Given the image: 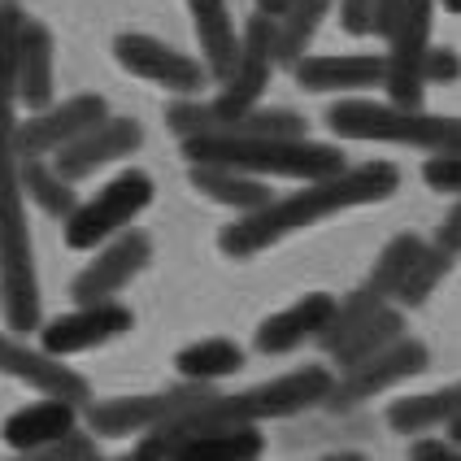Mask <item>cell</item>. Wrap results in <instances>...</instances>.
<instances>
[{"mask_svg":"<svg viewBox=\"0 0 461 461\" xmlns=\"http://www.w3.org/2000/svg\"><path fill=\"white\" fill-rule=\"evenodd\" d=\"M26 14L14 0H0V283H5V322L14 331H40V275L35 244L26 227V187H23V144H18V35Z\"/></svg>","mask_w":461,"mask_h":461,"instance_id":"6da1fadb","label":"cell"},{"mask_svg":"<svg viewBox=\"0 0 461 461\" xmlns=\"http://www.w3.org/2000/svg\"><path fill=\"white\" fill-rule=\"evenodd\" d=\"M396 187H401V170L392 161L344 166L339 175L309 179L301 192H292L283 201H270V205H261L257 213H240L235 222H227V227L218 230V249L227 257H257V253H266L270 244L287 240L292 230L327 222L331 213L387 201Z\"/></svg>","mask_w":461,"mask_h":461,"instance_id":"7a4b0ae2","label":"cell"},{"mask_svg":"<svg viewBox=\"0 0 461 461\" xmlns=\"http://www.w3.org/2000/svg\"><path fill=\"white\" fill-rule=\"evenodd\" d=\"M335 375L327 366H301L292 375H279L270 384L244 387V392H213L205 405H196L192 413H183L175 422L157 427L149 436H140L135 444V457L153 461V457H175L183 439L213 431V427H257L266 418H292V413H305L313 405H322L331 396Z\"/></svg>","mask_w":461,"mask_h":461,"instance_id":"3957f363","label":"cell"},{"mask_svg":"<svg viewBox=\"0 0 461 461\" xmlns=\"http://www.w3.org/2000/svg\"><path fill=\"white\" fill-rule=\"evenodd\" d=\"M183 157L218 161L261 179H327L344 170V153L331 144H318L309 135H192L183 140Z\"/></svg>","mask_w":461,"mask_h":461,"instance_id":"277c9868","label":"cell"},{"mask_svg":"<svg viewBox=\"0 0 461 461\" xmlns=\"http://www.w3.org/2000/svg\"><path fill=\"white\" fill-rule=\"evenodd\" d=\"M275 66H279V23L257 9L253 18L244 23L240 61L222 78V96H213V101H175L166 109V127L175 131L179 140H192V135H205L218 118H230V113H244V109L261 104Z\"/></svg>","mask_w":461,"mask_h":461,"instance_id":"5b68a950","label":"cell"},{"mask_svg":"<svg viewBox=\"0 0 461 461\" xmlns=\"http://www.w3.org/2000/svg\"><path fill=\"white\" fill-rule=\"evenodd\" d=\"M327 131L335 140H375V144H405L427 153H457L461 149V118L453 113H427L422 104L396 101H361L344 96L327 109Z\"/></svg>","mask_w":461,"mask_h":461,"instance_id":"8992f818","label":"cell"},{"mask_svg":"<svg viewBox=\"0 0 461 461\" xmlns=\"http://www.w3.org/2000/svg\"><path fill=\"white\" fill-rule=\"evenodd\" d=\"M427 249V240L422 235H396V240H387V249L375 257V266H370V275L361 279V287H353L339 305H335V318L327 322V331L318 335V344H322V353H331L335 344L344 339V335H353L370 318V313H379L384 305L396 301V292H401V283L410 275V266L418 261V253Z\"/></svg>","mask_w":461,"mask_h":461,"instance_id":"52a82bcc","label":"cell"},{"mask_svg":"<svg viewBox=\"0 0 461 461\" xmlns=\"http://www.w3.org/2000/svg\"><path fill=\"white\" fill-rule=\"evenodd\" d=\"M213 396V384L201 379H183L179 387L166 392H144V396H113V401H96L87 405V427L96 436L127 439V436H149L157 427L175 422L183 413H192L196 405H205Z\"/></svg>","mask_w":461,"mask_h":461,"instance_id":"ba28073f","label":"cell"},{"mask_svg":"<svg viewBox=\"0 0 461 461\" xmlns=\"http://www.w3.org/2000/svg\"><path fill=\"white\" fill-rule=\"evenodd\" d=\"M149 205H153V179L144 170H122L66 218V244L78 253L101 249L113 235H122Z\"/></svg>","mask_w":461,"mask_h":461,"instance_id":"9c48e42d","label":"cell"},{"mask_svg":"<svg viewBox=\"0 0 461 461\" xmlns=\"http://www.w3.org/2000/svg\"><path fill=\"white\" fill-rule=\"evenodd\" d=\"M427 366H431L427 344L413 339V335H401V339H396L392 348H384V353L357 361V366H344L339 379L331 384V396L322 401V410H331V413L357 410V405L375 401V396L387 392V387H396V384H405V379H413V375H422Z\"/></svg>","mask_w":461,"mask_h":461,"instance_id":"30bf717a","label":"cell"},{"mask_svg":"<svg viewBox=\"0 0 461 461\" xmlns=\"http://www.w3.org/2000/svg\"><path fill=\"white\" fill-rule=\"evenodd\" d=\"M113 57H118L122 70L140 75L144 83H157V87H166V92H179V96H196L209 78L205 61L170 49V44H161L153 35H140V31L118 35V40H113Z\"/></svg>","mask_w":461,"mask_h":461,"instance_id":"8fae6325","label":"cell"},{"mask_svg":"<svg viewBox=\"0 0 461 461\" xmlns=\"http://www.w3.org/2000/svg\"><path fill=\"white\" fill-rule=\"evenodd\" d=\"M153 261V240L144 230L127 227L122 235H113L109 244H101V253L92 257L70 283V296L78 305H96V301H113L144 266Z\"/></svg>","mask_w":461,"mask_h":461,"instance_id":"7c38bea8","label":"cell"},{"mask_svg":"<svg viewBox=\"0 0 461 461\" xmlns=\"http://www.w3.org/2000/svg\"><path fill=\"white\" fill-rule=\"evenodd\" d=\"M104 118H109V104H104V96H92V92L49 104V109H40L35 118H26L18 127L23 157H57L75 140H83L92 127H101Z\"/></svg>","mask_w":461,"mask_h":461,"instance_id":"4fadbf2b","label":"cell"},{"mask_svg":"<svg viewBox=\"0 0 461 461\" xmlns=\"http://www.w3.org/2000/svg\"><path fill=\"white\" fill-rule=\"evenodd\" d=\"M135 327V313L118 301H96V305H78L75 313H57L52 322L40 327V344L57 353V357H70V353H87V348H101L109 339L127 335Z\"/></svg>","mask_w":461,"mask_h":461,"instance_id":"5bb4252c","label":"cell"},{"mask_svg":"<svg viewBox=\"0 0 461 461\" xmlns=\"http://www.w3.org/2000/svg\"><path fill=\"white\" fill-rule=\"evenodd\" d=\"M0 375L35 387V392H44V396L78 401V405H87V396H92V384H87L78 370H70L57 353H49L44 344L31 348V344L14 339V335H0Z\"/></svg>","mask_w":461,"mask_h":461,"instance_id":"9a60e30c","label":"cell"},{"mask_svg":"<svg viewBox=\"0 0 461 461\" xmlns=\"http://www.w3.org/2000/svg\"><path fill=\"white\" fill-rule=\"evenodd\" d=\"M140 144H144V127L135 118H104L101 127H92L83 140H75L70 149L57 153V170L78 183V179H87V175H96L109 161H122Z\"/></svg>","mask_w":461,"mask_h":461,"instance_id":"2e32d148","label":"cell"},{"mask_svg":"<svg viewBox=\"0 0 461 461\" xmlns=\"http://www.w3.org/2000/svg\"><path fill=\"white\" fill-rule=\"evenodd\" d=\"M335 301L331 292H309L296 305H287L283 313H270L261 327H257V353L266 357H279V353H292L301 348L305 339H318L327 331V322L335 318Z\"/></svg>","mask_w":461,"mask_h":461,"instance_id":"e0dca14e","label":"cell"},{"mask_svg":"<svg viewBox=\"0 0 461 461\" xmlns=\"http://www.w3.org/2000/svg\"><path fill=\"white\" fill-rule=\"evenodd\" d=\"M305 92H366L387 83V57L379 52H348V57H301L292 66Z\"/></svg>","mask_w":461,"mask_h":461,"instance_id":"ac0fdd59","label":"cell"},{"mask_svg":"<svg viewBox=\"0 0 461 461\" xmlns=\"http://www.w3.org/2000/svg\"><path fill=\"white\" fill-rule=\"evenodd\" d=\"M78 427V401H66V396H44V401H35V405H23V410H14L5 418V444L14 448V453H26V457H35L40 448H49L57 439L66 436V431H75Z\"/></svg>","mask_w":461,"mask_h":461,"instance_id":"d6986e66","label":"cell"},{"mask_svg":"<svg viewBox=\"0 0 461 461\" xmlns=\"http://www.w3.org/2000/svg\"><path fill=\"white\" fill-rule=\"evenodd\" d=\"M192 187L209 196L213 205H227L240 213H257L261 205H270V187L261 183V175H249V170H235V166H218V161H192Z\"/></svg>","mask_w":461,"mask_h":461,"instance_id":"ffe728a7","label":"cell"},{"mask_svg":"<svg viewBox=\"0 0 461 461\" xmlns=\"http://www.w3.org/2000/svg\"><path fill=\"white\" fill-rule=\"evenodd\" d=\"M187 14H192V31L201 40V61L222 83L240 61V35H235L227 0H187Z\"/></svg>","mask_w":461,"mask_h":461,"instance_id":"44dd1931","label":"cell"},{"mask_svg":"<svg viewBox=\"0 0 461 461\" xmlns=\"http://www.w3.org/2000/svg\"><path fill=\"white\" fill-rule=\"evenodd\" d=\"M18 101L31 113L52 104V31L35 18H26L18 35Z\"/></svg>","mask_w":461,"mask_h":461,"instance_id":"7402d4cb","label":"cell"},{"mask_svg":"<svg viewBox=\"0 0 461 461\" xmlns=\"http://www.w3.org/2000/svg\"><path fill=\"white\" fill-rule=\"evenodd\" d=\"M461 418V384L439 387V392H422V396H405L387 410V422L405 436H422V431H439Z\"/></svg>","mask_w":461,"mask_h":461,"instance_id":"603a6c76","label":"cell"},{"mask_svg":"<svg viewBox=\"0 0 461 461\" xmlns=\"http://www.w3.org/2000/svg\"><path fill=\"white\" fill-rule=\"evenodd\" d=\"M401 335H405V313H401V305H384L379 313H370V318H366L353 335H344V339L335 344L327 357L344 370V366H357V361H366V357H375V353H384V348H392Z\"/></svg>","mask_w":461,"mask_h":461,"instance_id":"cb8c5ba5","label":"cell"},{"mask_svg":"<svg viewBox=\"0 0 461 461\" xmlns=\"http://www.w3.org/2000/svg\"><path fill=\"white\" fill-rule=\"evenodd\" d=\"M23 187H26V196L44 209L49 218H61V222L83 205L78 192H75V179H66V175L57 170V161L49 166L44 157H26L23 161Z\"/></svg>","mask_w":461,"mask_h":461,"instance_id":"d4e9b609","label":"cell"},{"mask_svg":"<svg viewBox=\"0 0 461 461\" xmlns=\"http://www.w3.org/2000/svg\"><path fill=\"white\" fill-rule=\"evenodd\" d=\"M240 366H244V348L222 335L196 339V344L179 348V357H175V370L183 379H201V384H218L227 375H240Z\"/></svg>","mask_w":461,"mask_h":461,"instance_id":"484cf974","label":"cell"},{"mask_svg":"<svg viewBox=\"0 0 461 461\" xmlns=\"http://www.w3.org/2000/svg\"><path fill=\"white\" fill-rule=\"evenodd\" d=\"M335 9V0H292L287 9H283L279 18V66H296L305 49L313 44V35H318V26L322 18Z\"/></svg>","mask_w":461,"mask_h":461,"instance_id":"4316f807","label":"cell"},{"mask_svg":"<svg viewBox=\"0 0 461 461\" xmlns=\"http://www.w3.org/2000/svg\"><path fill=\"white\" fill-rule=\"evenodd\" d=\"M266 453V439L253 427H213L201 436L183 439L175 457H222V461H244V457H261Z\"/></svg>","mask_w":461,"mask_h":461,"instance_id":"83f0119b","label":"cell"},{"mask_svg":"<svg viewBox=\"0 0 461 461\" xmlns=\"http://www.w3.org/2000/svg\"><path fill=\"white\" fill-rule=\"evenodd\" d=\"M448 266H453V253H444L439 244H427L418 261L410 266V275L401 283V292H396V305L401 309H418L431 301V292L439 287V279L448 275Z\"/></svg>","mask_w":461,"mask_h":461,"instance_id":"f1b7e54d","label":"cell"},{"mask_svg":"<svg viewBox=\"0 0 461 461\" xmlns=\"http://www.w3.org/2000/svg\"><path fill=\"white\" fill-rule=\"evenodd\" d=\"M35 457H49V461H92L101 457V439H96V431H66V436L57 439V444H49V448H40Z\"/></svg>","mask_w":461,"mask_h":461,"instance_id":"f546056e","label":"cell"},{"mask_svg":"<svg viewBox=\"0 0 461 461\" xmlns=\"http://www.w3.org/2000/svg\"><path fill=\"white\" fill-rule=\"evenodd\" d=\"M422 179H427V187H436V192L461 196V149L457 153H436L422 166Z\"/></svg>","mask_w":461,"mask_h":461,"instance_id":"4dcf8cb0","label":"cell"},{"mask_svg":"<svg viewBox=\"0 0 461 461\" xmlns=\"http://www.w3.org/2000/svg\"><path fill=\"white\" fill-rule=\"evenodd\" d=\"M379 0H339V26L348 35H375Z\"/></svg>","mask_w":461,"mask_h":461,"instance_id":"1f68e13d","label":"cell"},{"mask_svg":"<svg viewBox=\"0 0 461 461\" xmlns=\"http://www.w3.org/2000/svg\"><path fill=\"white\" fill-rule=\"evenodd\" d=\"M422 78L427 83H457L461 78V57H457V49H427V61H422Z\"/></svg>","mask_w":461,"mask_h":461,"instance_id":"d6a6232c","label":"cell"},{"mask_svg":"<svg viewBox=\"0 0 461 461\" xmlns=\"http://www.w3.org/2000/svg\"><path fill=\"white\" fill-rule=\"evenodd\" d=\"M410 457L418 461H453L461 457V439H413L410 444Z\"/></svg>","mask_w":461,"mask_h":461,"instance_id":"836d02e7","label":"cell"},{"mask_svg":"<svg viewBox=\"0 0 461 461\" xmlns=\"http://www.w3.org/2000/svg\"><path fill=\"white\" fill-rule=\"evenodd\" d=\"M431 244H439L444 253H453V257L461 253V201L448 209V218L436 227V240H431Z\"/></svg>","mask_w":461,"mask_h":461,"instance_id":"e575fe53","label":"cell"},{"mask_svg":"<svg viewBox=\"0 0 461 461\" xmlns=\"http://www.w3.org/2000/svg\"><path fill=\"white\" fill-rule=\"evenodd\" d=\"M287 5H292V0H257V9H261V14H270V18H279Z\"/></svg>","mask_w":461,"mask_h":461,"instance_id":"d590c367","label":"cell"},{"mask_svg":"<svg viewBox=\"0 0 461 461\" xmlns=\"http://www.w3.org/2000/svg\"><path fill=\"white\" fill-rule=\"evenodd\" d=\"M444 431H448V436H453V439H461V418H457V422H448Z\"/></svg>","mask_w":461,"mask_h":461,"instance_id":"8d00e7d4","label":"cell"},{"mask_svg":"<svg viewBox=\"0 0 461 461\" xmlns=\"http://www.w3.org/2000/svg\"><path fill=\"white\" fill-rule=\"evenodd\" d=\"M439 5H444L448 14H461V0H439Z\"/></svg>","mask_w":461,"mask_h":461,"instance_id":"74e56055","label":"cell"},{"mask_svg":"<svg viewBox=\"0 0 461 461\" xmlns=\"http://www.w3.org/2000/svg\"><path fill=\"white\" fill-rule=\"evenodd\" d=\"M0 318H5V283H0Z\"/></svg>","mask_w":461,"mask_h":461,"instance_id":"f35d334b","label":"cell"}]
</instances>
